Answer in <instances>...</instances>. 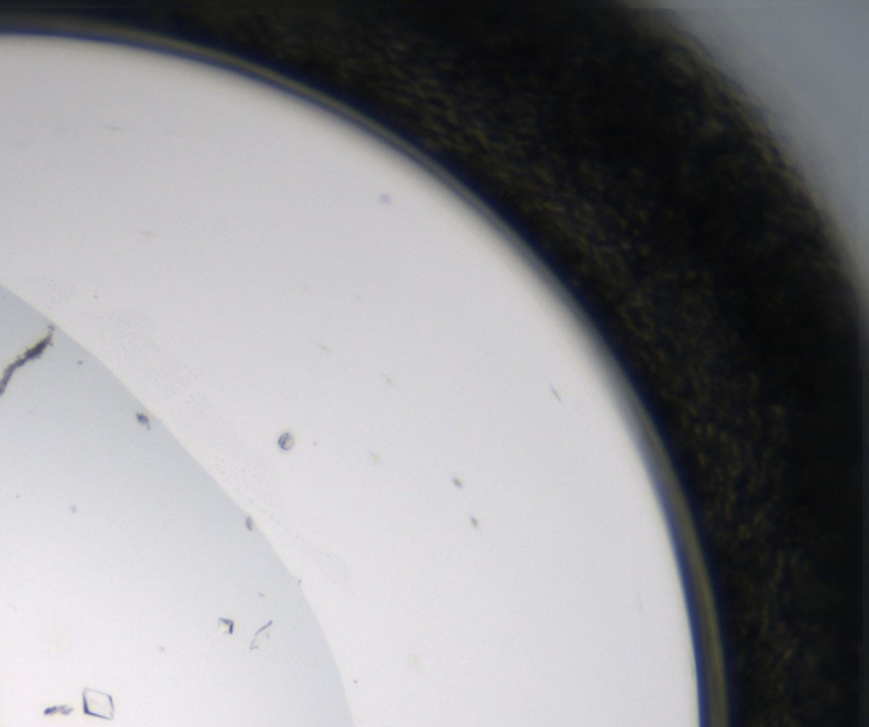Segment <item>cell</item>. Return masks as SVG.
Segmentation results:
<instances>
[{
	"label": "cell",
	"mask_w": 869,
	"mask_h": 727,
	"mask_svg": "<svg viewBox=\"0 0 869 727\" xmlns=\"http://www.w3.org/2000/svg\"><path fill=\"white\" fill-rule=\"evenodd\" d=\"M84 712L85 716L101 717V719L113 721V697L109 694H104V692L92 690V688H84Z\"/></svg>",
	"instance_id": "1"
}]
</instances>
